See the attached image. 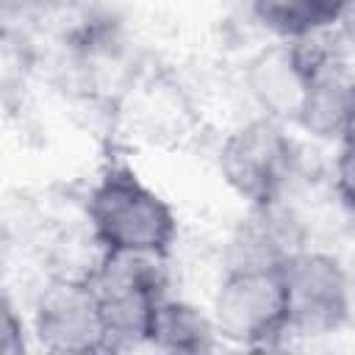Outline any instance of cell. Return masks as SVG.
Returning <instances> with one entry per match:
<instances>
[{"instance_id":"obj_14","label":"cell","mask_w":355,"mask_h":355,"mask_svg":"<svg viewBox=\"0 0 355 355\" xmlns=\"http://www.w3.org/2000/svg\"><path fill=\"white\" fill-rule=\"evenodd\" d=\"M330 33L355 53V0H347L344 3V8H341V14H338V19H336V25H333Z\"/></svg>"},{"instance_id":"obj_8","label":"cell","mask_w":355,"mask_h":355,"mask_svg":"<svg viewBox=\"0 0 355 355\" xmlns=\"http://www.w3.org/2000/svg\"><path fill=\"white\" fill-rule=\"evenodd\" d=\"M291 128L322 144H341L355 133V69L319 53Z\"/></svg>"},{"instance_id":"obj_2","label":"cell","mask_w":355,"mask_h":355,"mask_svg":"<svg viewBox=\"0 0 355 355\" xmlns=\"http://www.w3.org/2000/svg\"><path fill=\"white\" fill-rule=\"evenodd\" d=\"M216 166L225 186L247 208H272L288 202L300 172V150L288 125L255 114L227 130Z\"/></svg>"},{"instance_id":"obj_10","label":"cell","mask_w":355,"mask_h":355,"mask_svg":"<svg viewBox=\"0 0 355 355\" xmlns=\"http://www.w3.org/2000/svg\"><path fill=\"white\" fill-rule=\"evenodd\" d=\"M347 0H250L252 19L286 42H311L333 31Z\"/></svg>"},{"instance_id":"obj_9","label":"cell","mask_w":355,"mask_h":355,"mask_svg":"<svg viewBox=\"0 0 355 355\" xmlns=\"http://www.w3.org/2000/svg\"><path fill=\"white\" fill-rule=\"evenodd\" d=\"M147 347L161 352H211L222 347L211 308H202L183 297H164L155 311Z\"/></svg>"},{"instance_id":"obj_4","label":"cell","mask_w":355,"mask_h":355,"mask_svg":"<svg viewBox=\"0 0 355 355\" xmlns=\"http://www.w3.org/2000/svg\"><path fill=\"white\" fill-rule=\"evenodd\" d=\"M211 316L227 347L269 349L291 338L283 266H222Z\"/></svg>"},{"instance_id":"obj_12","label":"cell","mask_w":355,"mask_h":355,"mask_svg":"<svg viewBox=\"0 0 355 355\" xmlns=\"http://www.w3.org/2000/svg\"><path fill=\"white\" fill-rule=\"evenodd\" d=\"M33 347V333L28 316L6 297L3 302V333H0V352L3 355H22Z\"/></svg>"},{"instance_id":"obj_13","label":"cell","mask_w":355,"mask_h":355,"mask_svg":"<svg viewBox=\"0 0 355 355\" xmlns=\"http://www.w3.org/2000/svg\"><path fill=\"white\" fill-rule=\"evenodd\" d=\"M67 0H3V19L6 28H11L14 22H36L47 14H53L55 8H61Z\"/></svg>"},{"instance_id":"obj_15","label":"cell","mask_w":355,"mask_h":355,"mask_svg":"<svg viewBox=\"0 0 355 355\" xmlns=\"http://www.w3.org/2000/svg\"><path fill=\"white\" fill-rule=\"evenodd\" d=\"M347 266H349V327L355 330V263Z\"/></svg>"},{"instance_id":"obj_5","label":"cell","mask_w":355,"mask_h":355,"mask_svg":"<svg viewBox=\"0 0 355 355\" xmlns=\"http://www.w3.org/2000/svg\"><path fill=\"white\" fill-rule=\"evenodd\" d=\"M33 347L53 355L111 352L97 291L89 275L53 272L31 300Z\"/></svg>"},{"instance_id":"obj_1","label":"cell","mask_w":355,"mask_h":355,"mask_svg":"<svg viewBox=\"0 0 355 355\" xmlns=\"http://www.w3.org/2000/svg\"><path fill=\"white\" fill-rule=\"evenodd\" d=\"M83 222L103 252L169 258L180 236L169 200L128 164H108L97 175L83 202Z\"/></svg>"},{"instance_id":"obj_3","label":"cell","mask_w":355,"mask_h":355,"mask_svg":"<svg viewBox=\"0 0 355 355\" xmlns=\"http://www.w3.org/2000/svg\"><path fill=\"white\" fill-rule=\"evenodd\" d=\"M105 333L108 349H136L147 347L153 319L164 297H169L166 258L141 252H100L89 275Z\"/></svg>"},{"instance_id":"obj_11","label":"cell","mask_w":355,"mask_h":355,"mask_svg":"<svg viewBox=\"0 0 355 355\" xmlns=\"http://www.w3.org/2000/svg\"><path fill=\"white\" fill-rule=\"evenodd\" d=\"M333 194L341 211L355 222V133L336 144L333 158Z\"/></svg>"},{"instance_id":"obj_6","label":"cell","mask_w":355,"mask_h":355,"mask_svg":"<svg viewBox=\"0 0 355 355\" xmlns=\"http://www.w3.org/2000/svg\"><path fill=\"white\" fill-rule=\"evenodd\" d=\"M288 336L322 338L349 327V266L330 250L300 247L283 263Z\"/></svg>"},{"instance_id":"obj_7","label":"cell","mask_w":355,"mask_h":355,"mask_svg":"<svg viewBox=\"0 0 355 355\" xmlns=\"http://www.w3.org/2000/svg\"><path fill=\"white\" fill-rule=\"evenodd\" d=\"M319 53L308 42L275 39L244 61L241 83L258 116L277 119L291 128Z\"/></svg>"}]
</instances>
